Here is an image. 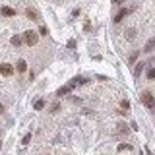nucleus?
I'll list each match as a JSON object with an SVG mask.
<instances>
[{
	"instance_id": "nucleus-11",
	"label": "nucleus",
	"mask_w": 155,
	"mask_h": 155,
	"mask_svg": "<svg viewBox=\"0 0 155 155\" xmlns=\"http://www.w3.org/2000/svg\"><path fill=\"white\" fill-rule=\"evenodd\" d=\"M25 70H27L25 60H19V62H18V72H25Z\"/></svg>"
},
{
	"instance_id": "nucleus-20",
	"label": "nucleus",
	"mask_w": 155,
	"mask_h": 155,
	"mask_svg": "<svg viewBox=\"0 0 155 155\" xmlns=\"http://www.w3.org/2000/svg\"><path fill=\"white\" fill-rule=\"evenodd\" d=\"M113 2H114V4H120V2H122V0H113Z\"/></svg>"
},
{
	"instance_id": "nucleus-12",
	"label": "nucleus",
	"mask_w": 155,
	"mask_h": 155,
	"mask_svg": "<svg viewBox=\"0 0 155 155\" xmlns=\"http://www.w3.org/2000/svg\"><path fill=\"white\" fill-rule=\"evenodd\" d=\"M43 107H45V101H43V99H39V101H35V110H41Z\"/></svg>"
},
{
	"instance_id": "nucleus-18",
	"label": "nucleus",
	"mask_w": 155,
	"mask_h": 155,
	"mask_svg": "<svg viewBox=\"0 0 155 155\" xmlns=\"http://www.w3.org/2000/svg\"><path fill=\"white\" fill-rule=\"evenodd\" d=\"M74 45H76V41H74V39H70V41H68V47H70V48H74Z\"/></svg>"
},
{
	"instance_id": "nucleus-7",
	"label": "nucleus",
	"mask_w": 155,
	"mask_h": 155,
	"mask_svg": "<svg viewBox=\"0 0 155 155\" xmlns=\"http://www.w3.org/2000/svg\"><path fill=\"white\" fill-rule=\"evenodd\" d=\"M70 89H72L70 85H64V87H60V89L56 91V95H58V97H62V95H66V93H68V91H70Z\"/></svg>"
},
{
	"instance_id": "nucleus-17",
	"label": "nucleus",
	"mask_w": 155,
	"mask_h": 155,
	"mask_svg": "<svg viewBox=\"0 0 155 155\" xmlns=\"http://www.w3.org/2000/svg\"><path fill=\"white\" fill-rule=\"evenodd\" d=\"M47 31H48L47 27H41V29H39V35H47Z\"/></svg>"
},
{
	"instance_id": "nucleus-21",
	"label": "nucleus",
	"mask_w": 155,
	"mask_h": 155,
	"mask_svg": "<svg viewBox=\"0 0 155 155\" xmlns=\"http://www.w3.org/2000/svg\"><path fill=\"white\" fill-rule=\"evenodd\" d=\"M0 147H2V142H0Z\"/></svg>"
},
{
	"instance_id": "nucleus-14",
	"label": "nucleus",
	"mask_w": 155,
	"mask_h": 155,
	"mask_svg": "<svg viewBox=\"0 0 155 155\" xmlns=\"http://www.w3.org/2000/svg\"><path fill=\"white\" fill-rule=\"evenodd\" d=\"M124 149H132V145H128V143H120V145H118V151H124Z\"/></svg>"
},
{
	"instance_id": "nucleus-9",
	"label": "nucleus",
	"mask_w": 155,
	"mask_h": 155,
	"mask_svg": "<svg viewBox=\"0 0 155 155\" xmlns=\"http://www.w3.org/2000/svg\"><path fill=\"white\" fill-rule=\"evenodd\" d=\"M153 43H155V41H153V39H149V41H147V43H145V47H143V51H145V52H151V51H153Z\"/></svg>"
},
{
	"instance_id": "nucleus-10",
	"label": "nucleus",
	"mask_w": 155,
	"mask_h": 155,
	"mask_svg": "<svg viewBox=\"0 0 155 155\" xmlns=\"http://www.w3.org/2000/svg\"><path fill=\"white\" fill-rule=\"evenodd\" d=\"M145 76H147V80H155V68L149 66V68H147V74H145Z\"/></svg>"
},
{
	"instance_id": "nucleus-6",
	"label": "nucleus",
	"mask_w": 155,
	"mask_h": 155,
	"mask_svg": "<svg viewBox=\"0 0 155 155\" xmlns=\"http://www.w3.org/2000/svg\"><path fill=\"white\" fill-rule=\"evenodd\" d=\"M128 12H130V10H128V8H122V10H120V12H118V14H116V16H114V23H118V21H122V19H124L126 16H128Z\"/></svg>"
},
{
	"instance_id": "nucleus-2",
	"label": "nucleus",
	"mask_w": 155,
	"mask_h": 155,
	"mask_svg": "<svg viewBox=\"0 0 155 155\" xmlns=\"http://www.w3.org/2000/svg\"><path fill=\"white\" fill-rule=\"evenodd\" d=\"M142 103L147 107V109H153V107H155V99H153L151 91H143V93H142Z\"/></svg>"
},
{
	"instance_id": "nucleus-8",
	"label": "nucleus",
	"mask_w": 155,
	"mask_h": 155,
	"mask_svg": "<svg viewBox=\"0 0 155 155\" xmlns=\"http://www.w3.org/2000/svg\"><path fill=\"white\" fill-rule=\"evenodd\" d=\"M10 43H12V45H14V47H19V45H21V37H18V35H14L12 39H10Z\"/></svg>"
},
{
	"instance_id": "nucleus-19",
	"label": "nucleus",
	"mask_w": 155,
	"mask_h": 155,
	"mask_svg": "<svg viewBox=\"0 0 155 155\" xmlns=\"http://www.w3.org/2000/svg\"><path fill=\"white\" fill-rule=\"evenodd\" d=\"M2 113H4V107H2V105H0V114H2Z\"/></svg>"
},
{
	"instance_id": "nucleus-13",
	"label": "nucleus",
	"mask_w": 155,
	"mask_h": 155,
	"mask_svg": "<svg viewBox=\"0 0 155 155\" xmlns=\"http://www.w3.org/2000/svg\"><path fill=\"white\" fill-rule=\"evenodd\" d=\"M142 70H143V62H140V64L136 66V76H140V74H142Z\"/></svg>"
},
{
	"instance_id": "nucleus-3",
	"label": "nucleus",
	"mask_w": 155,
	"mask_h": 155,
	"mask_svg": "<svg viewBox=\"0 0 155 155\" xmlns=\"http://www.w3.org/2000/svg\"><path fill=\"white\" fill-rule=\"evenodd\" d=\"M0 74L6 76V78H10V76L14 74V66L8 64V62H2V64H0Z\"/></svg>"
},
{
	"instance_id": "nucleus-5",
	"label": "nucleus",
	"mask_w": 155,
	"mask_h": 155,
	"mask_svg": "<svg viewBox=\"0 0 155 155\" xmlns=\"http://www.w3.org/2000/svg\"><path fill=\"white\" fill-rule=\"evenodd\" d=\"M25 14H27V18H29V19H33V21H39V19H41V16H39V12H37V10L27 8V10H25Z\"/></svg>"
},
{
	"instance_id": "nucleus-15",
	"label": "nucleus",
	"mask_w": 155,
	"mask_h": 155,
	"mask_svg": "<svg viewBox=\"0 0 155 155\" xmlns=\"http://www.w3.org/2000/svg\"><path fill=\"white\" fill-rule=\"evenodd\" d=\"M29 142H31V134H25V138L21 140V143H23V145H27Z\"/></svg>"
},
{
	"instance_id": "nucleus-16",
	"label": "nucleus",
	"mask_w": 155,
	"mask_h": 155,
	"mask_svg": "<svg viewBox=\"0 0 155 155\" xmlns=\"http://www.w3.org/2000/svg\"><path fill=\"white\" fill-rule=\"evenodd\" d=\"M128 107H130L128 101H122V110H128Z\"/></svg>"
},
{
	"instance_id": "nucleus-4",
	"label": "nucleus",
	"mask_w": 155,
	"mask_h": 155,
	"mask_svg": "<svg viewBox=\"0 0 155 155\" xmlns=\"http://www.w3.org/2000/svg\"><path fill=\"white\" fill-rule=\"evenodd\" d=\"M0 14L6 16V18H12V16H16V10L10 8V6H2V8H0Z\"/></svg>"
},
{
	"instance_id": "nucleus-1",
	"label": "nucleus",
	"mask_w": 155,
	"mask_h": 155,
	"mask_svg": "<svg viewBox=\"0 0 155 155\" xmlns=\"http://www.w3.org/2000/svg\"><path fill=\"white\" fill-rule=\"evenodd\" d=\"M21 41H25L29 47H31V45H37L39 33H37V31H25V33H23V39H21Z\"/></svg>"
}]
</instances>
